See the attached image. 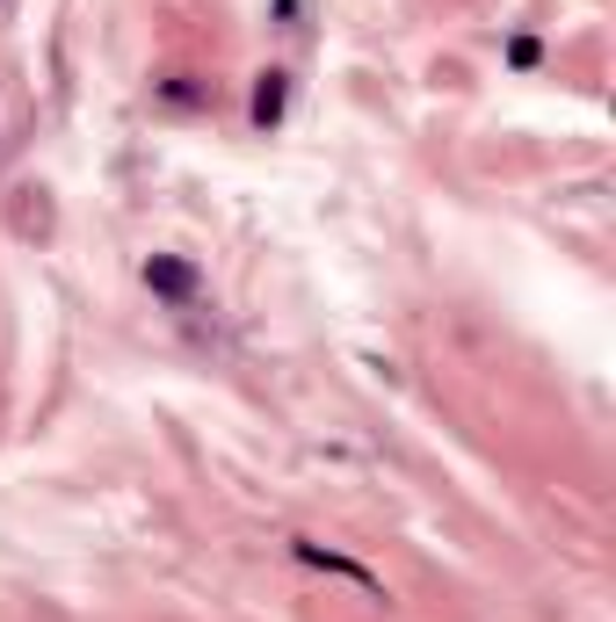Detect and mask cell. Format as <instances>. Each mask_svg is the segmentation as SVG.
<instances>
[{"mask_svg": "<svg viewBox=\"0 0 616 622\" xmlns=\"http://www.w3.org/2000/svg\"><path fill=\"white\" fill-rule=\"evenodd\" d=\"M298 557L319 571H334V579H349V587H363V593H377V571H363L355 557H334V551H319V543H298Z\"/></svg>", "mask_w": 616, "mask_h": 622, "instance_id": "obj_1", "label": "cell"}, {"mask_svg": "<svg viewBox=\"0 0 616 622\" xmlns=\"http://www.w3.org/2000/svg\"><path fill=\"white\" fill-rule=\"evenodd\" d=\"M283 116V73H268L262 87H254V123H276Z\"/></svg>", "mask_w": 616, "mask_h": 622, "instance_id": "obj_2", "label": "cell"}, {"mask_svg": "<svg viewBox=\"0 0 616 622\" xmlns=\"http://www.w3.org/2000/svg\"><path fill=\"white\" fill-rule=\"evenodd\" d=\"M145 282H153V290H167V297H189V268H175V260H153V268H145Z\"/></svg>", "mask_w": 616, "mask_h": 622, "instance_id": "obj_3", "label": "cell"}]
</instances>
